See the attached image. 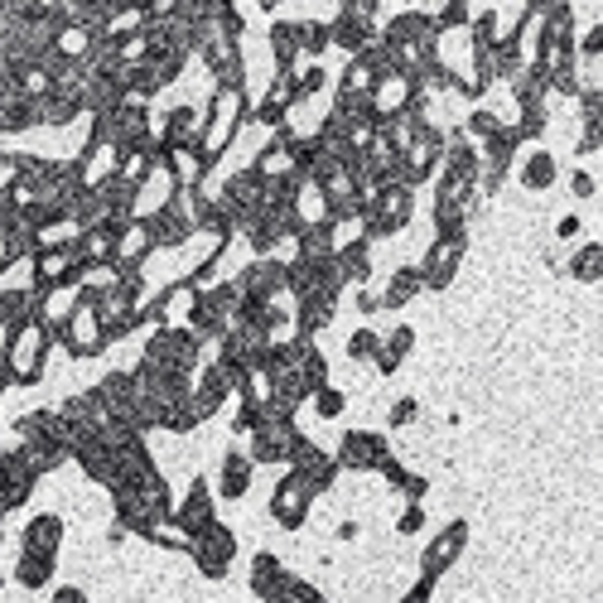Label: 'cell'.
I'll list each match as a JSON object with an SVG mask.
<instances>
[{
	"label": "cell",
	"mask_w": 603,
	"mask_h": 603,
	"mask_svg": "<svg viewBox=\"0 0 603 603\" xmlns=\"http://www.w3.org/2000/svg\"><path fill=\"white\" fill-rule=\"evenodd\" d=\"M550 126V111L546 107H521L517 126H512V136H517V145H531V140H541Z\"/></svg>",
	"instance_id": "38"
},
{
	"label": "cell",
	"mask_w": 603,
	"mask_h": 603,
	"mask_svg": "<svg viewBox=\"0 0 603 603\" xmlns=\"http://www.w3.org/2000/svg\"><path fill=\"white\" fill-rule=\"evenodd\" d=\"M415 415H420V401H415V396H401V401L386 411V425H391V430H406V425H415Z\"/></svg>",
	"instance_id": "46"
},
{
	"label": "cell",
	"mask_w": 603,
	"mask_h": 603,
	"mask_svg": "<svg viewBox=\"0 0 603 603\" xmlns=\"http://www.w3.org/2000/svg\"><path fill=\"white\" fill-rule=\"evenodd\" d=\"M58 560H44V555H15V584L20 589H49L54 584Z\"/></svg>",
	"instance_id": "33"
},
{
	"label": "cell",
	"mask_w": 603,
	"mask_h": 603,
	"mask_svg": "<svg viewBox=\"0 0 603 603\" xmlns=\"http://www.w3.org/2000/svg\"><path fill=\"white\" fill-rule=\"evenodd\" d=\"M300 25V58H309V63H324V54H329V20H295Z\"/></svg>",
	"instance_id": "35"
},
{
	"label": "cell",
	"mask_w": 603,
	"mask_h": 603,
	"mask_svg": "<svg viewBox=\"0 0 603 603\" xmlns=\"http://www.w3.org/2000/svg\"><path fill=\"white\" fill-rule=\"evenodd\" d=\"M570 193H575V198H594V193H599L594 174H589V169H575V174H570Z\"/></svg>",
	"instance_id": "51"
},
{
	"label": "cell",
	"mask_w": 603,
	"mask_h": 603,
	"mask_svg": "<svg viewBox=\"0 0 603 603\" xmlns=\"http://www.w3.org/2000/svg\"><path fill=\"white\" fill-rule=\"evenodd\" d=\"M329 39L338 49H348V58L377 44V0H343L338 15L329 20Z\"/></svg>",
	"instance_id": "8"
},
{
	"label": "cell",
	"mask_w": 603,
	"mask_h": 603,
	"mask_svg": "<svg viewBox=\"0 0 603 603\" xmlns=\"http://www.w3.org/2000/svg\"><path fill=\"white\" fill-rule=\"evenodd\" d=\"M579 111H584V121H603V87H579Z\"/></svg>",
	"instance_id": "49"
},
{
	"label": "cell",
	"mask_w": 603,
	"mask_h": 603,
	"mask_svg": "<svg viewBox=\"0 0 603 603\" xmlns=\"http://www.w3.org/2000/svg\"><path fill=\"white\" fill-rule=\"evenodd\" d=\"M145 232H150V247L165 251V247H184L193 237V218H189V189H174L155 208V213H145Z\"/></svg>",
	"instance_id": "10"
},
{
	"label": "cell",
	"mask_w": 603,
	"mask_h": 603,
	"mask_svg": "<svg viewBox=\"0 0 603 603\" xmlns=\"http://www.w3.org/2000/svg\"><path fill=\"white\" fill-rule=\"evenodd\" d=\"M169 521H174V531H179V536H198L208 521H218V502H213V488H208V478H203V473L189 483L184 502H174Z\"/></svg>",
	"instance_id": "17"
},
{
	"label": "cell",
	"mask_w": 603,
	"mask_h": 603,
	"mask_svg": "<svg viewBox=\"0 0 603 603\" xmlns=\"http://www.w3.org/2000/svg\"><path fill=\"white\" fill-rule=\"evenodd\" d=\"M333 266H338V275H343V285H367L372 280V242L367 237H343L338 242V251H333Z\"/></svg>",
	"instance_id": "21"
},
{
	"label": "cell",
	"mask_w": 603,
	"mask_h": 603,
	"mask_svg": "<svg viewBox=\"0 0 603 603\" xmlns=\"http://www.w3.org/2000/svg\"><path fill=\"white\" fill-rule=\"evenodd\" d=\"M377 39H382L391 54H411L420 44H435V15L430 10H401V15H391L386 29H377Z\"/></svg>",
	"instance_id": "13"
},
{
	"label": "cell",
	"mask_w": 603,
	"mask_h": 603,
	"mask_svg": "<svg viewBox=\"0 0 603 603\" xmlns=\"http://www.w3.org/2000/svg\"><path fill=\"white\" fill-rule=\"evenodd\" d=\"M333 314H338V300H329V295H304V300H295V309H290V324H295V333L314 338V333H324L333 324Z\"/></svg>",
	"instance_id": "25"
},
{
	"label": "cell",
	"mask_w": 603,
	"mask_h": 603,
	"mask_svg": "<svg viewBox=\"0 0 603 603\" xmlns=\"http://www.w3.org/2000/svg\"><path fill=\"white\" fill-rule=\"evenodd\" d=\"M189 555L203 579H227L232 560H237V531L222 521H208L198 536H189Z\"/></svg>",
	"instance_id": "9"
},
{
	"label": "cell",
	"mask_w": 603,
	"mask_h": 603,
	"mask_svg": "<svg viewBox=\"0 0 603 603\" xmlns=\"http://www.w3.org/2000/svg\"><path fill=\"white\" fill-rule=\"evenodd\" d=\"M420 290H425V285H420V271H415V266H396V271H391V280H386V290L377 295V300H382V309H406V304H411Z\"/></svg>",
	"instance_id": "32"
},
{
	"label": "cell",
	"mask_w": 603,
	"mask_h": 603,
	"mask_svg": "<svg viewBox=\"0 0 603 603\" xmlns=\"http://www.w3.org/2000/svg\"><path fill=\"white\" fill-rule=\"evenodd\" d=\"M430 594H435V584H430V579H415V584L396 603H430Z\"/></svg>",
	"instance_id": "52"
},
{
	"label": "cell",
	"mask_w": 603,
	"mask_h": 603,
	"mask_svg": "<svg viewBox=\"0 0 603 603\" xmlns=\"http://www.w3.org/2000/svg\"><path fill=\"white\" fill-rule=\"evenodd\" d=\"M377 353H382V333L357 329L353 338H348V357H353V362H377Z\"/></svg>",
	"instance_id": "43"
},
{
	"label": "cell",
	"mask_w": 603,
	"mask_h": 603,
	"mask_svg": "<svg viewBox=\"0 0 603 603\" xmlns=\"http://www.w3.org/2000/svg\"><path fill=\"white\" fill-rule=\"evenodd\" d=\"M579 232H584V222H579L575 213H565V218L555 222V237H560V242H570V237H579Z\"/></svg>",
	"instance_id": "53"
},
{
	"label": "cell",
	"mask_w": 603,
	"mask_h": 603,
	"mask_svg": "<svg viewBox=\"0 0 603 603\" xmlns=\"http://www.w3.org/2000/svg\"><path fill=\"white\" fill-rule=\"evenodd\" d=\"M193 377H198V382H193V411H198V420H213V415L222 411V401L232 396L237 377L222 367L218 357H213V362H203Z\"/></svg>",
	"instance_id": "18"
},
{
	"label": "cell",
	"mask_w": 603,
	"mask_h": 603,
	"mask_svg": "<svg viewBox=\"0 0 603 603\" xmlns=\"http://www.w3.org/2000/svg\"><path fill=\"white\" fill-rule=\"evenodd\" d=\"M357 531H362L357 521H343V526H338V541H357Z\"/></svg>",
	"instance_id": "56"
},
{
	"label": "cell",
	"mask_w": 603,
	"mask_h": 603,
	"mask_svg": "<svg viewBox=\"0 0 603 603\" xmlns=\"http://www.w3.org/2000/svg\"><path fill=\"white\" fill-rule=\"evenodd\" d=\"M0 478H5V502H10V512L15 507H25L34 488H39V473L15 454V449H0Z\"/></svg>",
	"instance_id": "22"
},
{
	"label": "cell",
	"mask_w": 603,
	"mask_h": 603,
	"mask_svg": "<svg viewBox=\"0 0 603 603\" xmlns=\"http://www.w3.org/2000/svg\"><path fill=\"white\" fill-rule=\"evenodd\" d=\"M377 309H382V300H377V295L362 285V290H357V314H377Z\"/></svg>",
	"instance_id": "55"
},
{
	"label": "cell",
	"mask_w": 603,
	"mask_h": 603,
	"mask_svg": "<svg viewBox=\"0 0 603 603\" xmlns=\"http://www.w3.org/2000/svg\"><path fill=\"white\" fill-rule=\"evenodd\" d=\"M570 275H575V280H584V285H599V275H603V242H584V247L575 251V261H570Z\"/></svg>",
	"instance_id": "36"
},
{
	"label": "cell",
	"mask_w": 603,
	"mask_h": 603,
	"mask_svg": "<svg viewBox=\"0 0 603 603\" xmlns=\"http://www.w3.org/2000/svg\"><path fill=\"white\" fill-rule=\"evenodd\" d=\"M367 92H372V83H367L362 63H357V58H348V68L338 73V87H333V97H367Z\"/></svg>",
	"instance_id": "41"
},
{
	"label": "cell",
	"mask_w": 603,
	"mask_h": 603,
	"mask_svg": "<svg viewBox=\"0 0 603 603\" xmlns=\"http://www.w3.org/2000/svg\"><path fill=\"white\" fill-rule=\"evenodd\" d=\"M44 126V111H39V97H25V92H5L0 97V131H34Z\"/></svg>",
	"instance_id": "28"
},
{
	"label": "cell",
	"mask_w": 603,
	"mask_h": 603,
	"mask_svg": "<svg viewBox=\"0 0 603 603\" xmlns=\"http://www.w3.org/2000/svg\"><path fill=\"white\" fill-rule=\"evenodd\" d=\"M464 256H468V237H454V242H430L425 261L415 266V271H420V285H425V290H449V285H454V275H459V266H464Z\"/></svg>",
	"instance_id": "16"
},
{
	"label": "cell",
	"mask_w": 603,
	"mask_h": 603,
	"mask_svg": "<svg viewBox=\"0 0 603 603\" xmlns=\"http://www.w3.org/2000/svg\"><path fill=\"white\" fill-rule=\"evenodd\" d=\"M555 179H560V165H555V155H550V150H531V155L517 165V184L526 193L555 189Z\"/></svg>",
	"instance_id": "29"
},
{
	"label": "cell",
	"mask_w": 603,
	"mask_h": 603,
	"mask_svg": "<svg viewBox=\"0 0 603 603\" xmlns=\"http://www.w3.org/2000/svg\"><path fill=\"white\" fill-rule=\"evenodd\" d=\"M435 15V34H449V29H468L473 20V10H468L464 0H454V5H444V10H430Z\"/></svg>",
	"instance_id": "44"
},
{
	"label": "cell",
	"mask_w": 603,
	"mask_h": 603,
	"mask_svg": "<svg viewBox=\"0 0 603 603\" xmlns=\"http://www.w3.org/2000/svg\"><path fill=\"white\" fill-rule=\"evenodd\" d=\"M396 531H401V536H420V531H425V502H406L401 517H396Z\"/></svg>",
	"instance_id": "47"
},
{
	"label": "cell",
	"mask_w": 603,
	"mask_h": 603,
	"mask_svg": "<svg viewBox=\"0 0 603 603\" xmlns=\"http://www.w3.org/2000/svg\"><path fill=\"white\" fill-rule=\"evenodd\" d=\"M0 589H5V579H0Z\"/></svg>",
	"instance_id": "58"
},
{
	"label": "cell",
	"mask_w": 603,
	"mask_h": 603,
	"mask_svg": "<svg viewBox=\"0 0 603 603\" xmlns=\"http://www.w3.org/2000/svg\"><path fill=\"white\" fill-rule=\"evenodd\" d=\"M261 420H266V406H261V401H242V411H237V420H232V430H237V435H251Z\"/></svg>",
	"instance_id": "48"
},
{
	"label": "cell",
	"mask_w": 603,
	"mask_h": 603,
	"mask_svg": "<svg viewBox=\"0 0 603 603\" xmlns=\"http://www.w3.org/2000/svg\"><path fill=\"white\" fill-rule=\"evenodd\" d=\"M193 54L203 58V68L218 78V87H247V54H242V39L222 34L218 25L193 29Z\"/></svg>",
	"instance_id": "7"
},
{
	"label": "cell",
	"mask_w": 603,
	"mask_h": 603,
	"mask_svg": "<svg viewBox=\"0 0 603 603\" xmlns=\"http://www.w3.org/2000/svg\"><path fill=\"white\" fill-rule=\"evenodd\" d=\"M382 478H386V483H391V488H396L401 497H406V502H425V497H430V478H425V473H411V468L401 464L396 454H391V459L382 464Z\"/></svg>",
	"instance_id": "31"
},
{
	"label": "cell",
	"mask_w": 603,
	"mask_h": 603,
	"mask_svg": "<svg viewBox=\"0 0 603 603\" xmlns=\"http://www.w3.org/2000/svg\"><path fill=\"white\" fill-rule=\"evenodd\" d=\"M324 87H329V68H324V63H304L300 73H295V92H300V102L319 97Z\"/></svg>",
	"instance_id": "40"
},
{
	"label": "cell",
	"mask_w": 603,
	"mask_h": 603,
	"mask_svg": "<svg viewBox=\"0 0 603 603\" xmlns=\"http://www.w3.org/2000/svg\"><path fill=\"white\" fill-rule=\"evenodd\" d=\"M232 285H237L242 300H256V304L275 300V295H285V261L280 256H256V261H247L242 271L232 275Z\"/></svg>",
	"instance_id": "15"
},
{
	"label": "cell",
	"mask_w": 603,
	"mask_h": 603,
	"mask_svg": "<svg viewBox=\"0 0 603 603\" xmlns=\"http://www.w3.org/2000/svg\"><path fill=\"white\" fill-rule=\"evenodd\" d=\"M97 396H102V406L111 411L116 425H126L131 435H150V430H160V411H155V401L140 391V382L131 372H107L102 382L92 386Z\"/></svg>",
	"instance_id": "2"
},
{
	"label": "cell",
	"mask_w": 603,
	"mask_h": 603,
	"mask_svg": "<svg viewBox=\"0 0 603 603\" xmlns=\"http://www.w3.org/2000/svg\"><path fill=\"white\" fill-rule=\"evenodd\" d=\"M251 473H256V464H251L242 449H227L222 454V473H218V497L222 502H242L251 488Z\"/></svg>",
	"instance_id": "27"
},
{
	"label": "cell",
	"mask_w": 603,
	"mask_h": 603,
	"mask_svg": "<svg viewBox=\"0 0 603 603\" xmlns=\"http://www.w3.org/2000/svg\"><path fill=\"white\" fill-rule=\"evenodd\" d=\"M5 353H10V377L15 386H39L44 382V367H49V333L44 319H20V324H5Z\"/></svg>",
	"instance_id": "3"
},
{
	"label": "cell",
	"mask_w": 603,
	"mask_h": 603,
	"mask_svg": "<svg viewBox=\"0 0 603 603\" xmlns=\"http://www.w3.org/2000/svg\"><path fill=\"white\" fill-rule=\"evenodd\" d=\"M386 459H391V444L377 430H348L338 454H333L338 473H382Z\"/></svg>",
	"instance_id": "11"
},
{
	"label": "cell",
	"mask_w": 603,
	"mask_h": 603,
	"mask_svg": "<svg viewBox=\"0 0 603 603\" xmlns=\"http://www.w3.org/2000/svg\"><path fill=\"white\" fill-rule=\"evenodd\" d=\"M251 126V97L247 87H213L208 97V116H203V150H198V174L208 179V169L222 160V150L232 145V136Z\"/></svg>",
	"instance_id": "1"
},
{
	"label": "cell",
	"mask_w": 603,
	"mask_h": 603,
	"mask_svg": "<svg viewBox=\"0 0 603 603\" xmlns=\"http://www.w3.org/2000/svg\"><path fill=\"white\" fill-rule=\"evenodd\" d=\"M0 174H10V155L5 150H0Z\"/></svg>",
	"instance_id": "57"
},
{
	"label": "cell",
	"mask_w": 603,
	"mask_h": 603,
	"mask_svg": "<svg viewBox=\"0 0 603 603\" xmlns=\"http://www.w3.org/2000/svg\"><path fill=\"white\" fill-rule=\"evenodd\" d=\"M411 348H415V329H411V324H396V329L382 338V353L396 357V362H406V357H411Z\"/></svg>",
	"instance_id": "45"
},
{
	"label": "cell",
	"mask_w": 603,
	"mask_h": 603,
	"mask_svg": "<svg viewBox=\"0 0 603 603\" xmlns=\"http://www.w3.org/2000/svg\"><path fill=\"white\" fill-rule=\"evenodd\" d=\"M131 102V92L121 78H83V111L92 116H116V111Z\"/></svg>",
	"instance_id": "24"
},
{
	"label": "cell",
	"mask_w": 603,
	"mask_h": 603,
	"mask_svg": "<svg viewBox=\"0 0 603 603\" xmlns=\"http://www.w3.org/2000/svg\"><path fill=\"white\" fill-rule=\"evenodd\" d=\"M464 546H468V521L464 517L449 521V526H439V536L420 550V579L439 584V575H449V570H454V560L464 555Z\"/></svg>",
	"instance_id": "14"
},
{
	"label": "cell",
	"mask_w": 603,
	"mask_h": 603,
	"mask_svg": "<svg viewBox=\"0 0 603 603\" xmlns=\"http://www.w3.org/2000/svg\"><path fill=\"white\" fill-rule=\"evenodd\" d=\"M502 126H507V121H502V116H497V111H488V107H473L464 116V126H459V131H464L468 140H473V145H488V140H497L502 136Z\"/></svg>",
	"instance_id": "34"
},
{
	"label": "cell",
	"mask_w": 603,
	"mask_h": 603,
	"mask_svg": "<svg viewBox=\"0 0 603 603\" xmlns=\"http://www.w3.org/2000/svg\"><path fill=\"white\" fill-rule=\"evenodd\" d=\"M309 507H314L309 483H304L295 468H285L280 483H275V493H271V521L275 526H285V531H300L304 521H309Z\"/></svg>",
	"instance_id": "12"
},
{
	"label": "cell",
	"mask_w": 603,
	"mask_h": 603,
	"mask_svg": "<svg viewBox=\"0 0 603 603\" xmlns=\"http://www.w3.org/2000/svg\"><path fill=\"white\" fill-rule=\"evenodd\" d=\"M237 285L232 280H222V285H208V290H193L189 295V324L184 329L198 338V343H218L222 333L237 324Z\"/></svg>",
	"instance_id": "5"
},
{
	"label": "cell",
	"mask_w": 603,
	"mask_h": 603,
	"mask_svg": "<svg viewBox=\"0 0 603 603\" xmlns=\"http://www.w3.org/2000/svg\"><path fill=\"white\" fill-rule=\"evenodd\" d=\"M280 570H285V565H280V560H275L271 550H261V555H251V594H256V599H261V594H266V589H271L275 579H280Z\"/></svg>",
	"instance_id": "39"
},
{
	"label": "cell",
	"mask_w": 603,
	"mask_h": 603,
	"mask_svg": "<svg viewBox=\"0 0 603 603\" xmlns=\"http://www.w3.org/2000/svg\"><path fill=\"white\" fill-rule=\"evenodd\" d=\"M512 97H517V111L521 107H546L550 102V87H546V68H536V63H526L517 78H512Z\"/></svg>",
	"instance_id": "30"
},
{
	"label": "cell",
	"mask_w": 603,
	"mask_h": 603,
	"mask_svg": "<svg viewBox=\"0 0 603 603\" xmlns=\"http://www.w3.org/2000/svg\"><path fill=\"white\" fill-rule=\"evenodd\" d=\"M140 362L155 367V372H169V377H193L208 357H203V343H198L184 324H165V329L150 333V343H145Z\"/></svg>",
	"instance_id": "6"
},
{
	"label": "cell",
	"mask_w": 603,
	"mask_h": 603,
	"mask_svg": "<svg viewBox=\"0 0 603 603\" xmlns=\"http://www.w3.org/2000/svg\"><path fill=\"white\" fill-rule=\"evenodd\" d=\"M468 34H473V49H493L502 39V10H478L468 20Z\"/></svg>",
	"instance_id": "37"
},
{
	"label": "cell",
	"mask_w": 603,
	"mask_h": 603,
	"mask_svg": "<svg viewBox=\"0 0 603 603\" xmlns=\"http://www.w3.org/2000/svg\"><path fill=\"white\" fill-rule=\"evenodd\" d=\"M111 512H116V526L131 531V536H140V541H150V531L160 526V517H155L131 488H116V493H111Z\"/></svg>",
	"instance_id": "23"
},
{
	"label": "cell",
	"mask_w": 603,
	"mask_h": 603,
	"mask_svg": "<svg viewBox=\"0 0 603 603\" xmlns=\"http://www.w3.org/2000/svg\"><path fill=\"white\" fill-rule=\"evenodd\" d=\"M49 603H92V599H87L78 584H63V589H54V599H49Z\"/></svg>",
	"instance_id": "54"
},
{
	"label": "cell",
	"mask_w": 603,
	"mask_h": 603,
	"mask_svg": "<svg viewBox=\"0 0 603 603\" xmlns=\"http://www.w3.org/2000/svg\"><path fill=\"white\" fill-rule=\"evenodd\" d=\"M415 218V193L401 189V184H386V189L367 193L362 198V213H357V237H367V242H382V237H396V232H406Z\"/></svg>",
	"instance_id": "4"
},
{
	"label": "cell",
	"mask_w": 603,
	"mask_h": 603,
	"mask_svg": "<svg viewBox=\"0 0 603 603\" xmlns=\"http://www.w3.org/2000/svg\"><path fill=\"white\" fill-rule=\"evenodd\" d=\"M599 150H603V121H584V136H579L575 155H584V160H589V155H599Z\"/></svg>",
	"instance_id": "50"
},
{
	"label": "cell",
	"mask_w": 603,
	"mask_h": 603,
	"mask_svg": "<svg viewBox=\"0 0 603 603\" xmlns=\"http://www.w3.org/2000/svg\"><path fill=\"white\" fill-rule=\"evenodd\" d=\"M300 107V92H295V78H280L275 73V83H271V92L261 97V107H251V121L256 126H271V131H280L285 126V116Z\"/></svg>",
	"instance_id": "20"
},
{
	"label": "cell",
	"mask_w": 603,
	"mask_h": 603,
	"mask_svg": "<svg viewBox=\"0 0 603 603\" xmlns=\"http://www.w3.org/2000/svg\"><path fill=\"white\" fill-rule=\"evenodd\" d=\"M58 546H63V517H58V512H39V517L25 521V531H20V555L58 560Z\"/></svg>",
	"instance_id": "19"
},
{
	"label": "cell",
	"mask_w": 603,
	"mask_h": 603,
	"mask_svg": "<svg viewBox=\"0 0 603 603\" xmlns=\"http://www.w3.org/2000/svg\"><path fill=\"white\" fill-rule=\"evenodd\" d=\"M309 401H314V411H319V420H338V415L348 411V396H343L338 386H319V391H314Z\"/></svg>",
	"instance_id": "42"
},
{
	"label": "cell",
	"mask_w": 603,
	"mask_h": 603,
	"mask_svg": "<svg viewBox=\"0 0 603 603\" xmlns=\"http://www.w3.org/2000/svg\"><path fill=\"white\" fill-rule=\"evenodd\" d=\"M271 54H275V73L280 78L300 73V25L295 20H271Z\"/></svg>",
	"instance_id": "26"
}]
</instances>
